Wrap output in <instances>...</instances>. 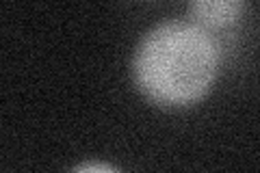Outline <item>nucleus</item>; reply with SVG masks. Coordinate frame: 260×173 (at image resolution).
I'll use <instances>...</instances> for the list:
<instances>
[{
	"label": "nucleus",
	"instance_id": "7ed1b4c3",
	"mask_svg": "<svg viewBox=\"0 0 260 173\" xmlns=\"http://www.w3.org/2000/svg\"><path fill=\"white\" fill-rule=\"evenodd\" d=\"M68 173H124V171L113 167L109 162H102V160H87V162L76 164V167L70 169Z\"/></svg>",
	"mask_w": 260,
	"mask_h": 173
},
{
	"label": "nucleus",
	"instance_id": "f257e3e1",
	"mask_svg": "<svg viewBox=\"0 0 260 173\" xmlns=\"http://www.w3.org/2000/svg\"><path fill=\"white\" fill-rule=\"evenodd\" d=\"M219 61V44L204 26L186 20H165L141 37L130 70L137 89L152 104L182 109L210 91Z\"/></svg>",
	"mask_w": 260,
	"mask_h": 173
},
{
	"label": "nucleus",
	"instance_id": "f03ea898",
	"mask_svg": "<svg viewBox=\"0 0 260 173\" xmlns=\"http://www.w3.org/2000/svg\"><path fill=\"white\" fill-rule=\"evenodd\" d=\"M243 11H245V5L239 0H198L189 5L193 22L204 26L206 30L237 22Z\"/></svg>",
	"mask_w": 260,
	"mask_h": 173
}]
</instances>
